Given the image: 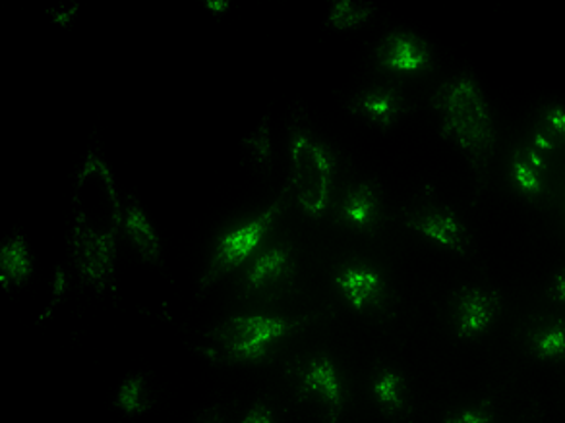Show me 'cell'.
<instances>
[{
	"label": "cell",
	"instance_id": "cell-16",
	"mask_svg": "<svg viewBox=\"0 0 565 423\" xmlns=\"http://www.w3.org/2000/svg\"><path fill=\"white\" fill-rule=\"evenodd\" d=\"M546 173L548 163L539 151L533 148H523L515 151L511 161V176L521 194L529 197H539L546 189Z\"/></svg>",
	"mask_w": 565,
	"mask_h": 423
},
{
	"label": "cell",
	"instance_id": "cell-9",
	"mask_svg": "<svg viewBox=\"0 0 565 423\" xmlns=\"http://www.w3.org/2000/svg\"><path fill=\"white\" fill-rule=\"evenodd\" d=\"M333 282L354 312H372L384 306L387 299V284L376 269L362 263H347L339 267Z\"/></svg>",
	"mask_w": 565,
	"mask_h": 423
},
{
	"label": "cell",
	"instance_id": "cell-15",
	"mask_svg": "<svg viewBox=\"0 0 565 423\" xmlns=\"http://www.w3.org/2000/svg\"><path fill=\"white\" fill-rule=\"evenodd\" d=\"M125 232L128 240L134 246V250L138 251L146 263L159 265L161 263V242H159L158 232L151 225L148 215L143 213L140 204L136 199H128L125 207V217H122Z\"/></svg>",
	"mask_w": 565,
	"mask_h": 423
},
{
	"label": "cell",
	"instance_id": "cell-8",
	"mask_svg": "<svg viewBox=\"0 0 565 423\" xmlns=\"http://www.w3.org/2000/svg\"><path fill=\"white\" fill-rule=\"evenodd\" d=\"M405 225L418 235L430 238L448 250L465 256L471 248V236L463 223L449 207L438 204H423L405 212Z\"/></svg>",
	"mask_w": 565,
	"mask_h": 423
},
{
	"label": "cell",
	"instance_id": "cell-3",
	"mask_svg": "<svg viewBox=\"0 0 565 423\" xmlns=\"http://www.w3.org/2000/svg\"><path fill=\"white\" fill-rule=\"evenodd\" d=\"M318 314L302 317L235 315L207 333L210 356L225 364H258L266 360L285 338L307 329Z\"/></svg>",
	"mask_w": 565,
	"mask_h": 423
},
{
	"label": "cell",
	"instance_id": "cell-20",
	"mask_svg": "<svg viewBox=\"0 0 565 423\" xmlns=\"http://www.w3.org/2000/svg\"><path fill=\"white\" fill-rule=\"evenodd\" d=\"M376 7L353 2V0H338L331 4L328 24L335 30H353L359 25L366 24L370 18L374 17Z\"/></svg>",
	"mask_w": 565,
	"mask_h": 423
},
{
	"label": "cell",
	"instance_id": "cell-1",
	"mask_svg": "<svg viewBox=\"0 0 565 423\" xmlns=\"http://www.w3.org/2000/svg\"><path fill=\"white\" fill-rule=\"evenodd\" d=\"M122 223L117 186L97 153H87L72 196V259L79 279L103 292L115 274L118 228Z\"/></svg>",
	"mask_w": 565,
	"mask_h": 423
},
{
	"label": "cell",
	"instance_id": "cell-23",
	"mask_svg": "<svg viewBox=\"0 0 565 423\" xmlns=\"http://www.w3.org/2000/svg\"><path fill=\"white\" fill-rule=\"evenodd\" d=\"M444 423H492V410L490 404L484 402L480 406L467 408L456 414H449Z\"/></svg>",
	"mask_w": 565,
	"mask_h": 423
},
{
	"label": "cell",
	"instance_id": "cell-11",
	"mask_svg": "<svg viewBox=\"0 0 565 423\" xmlns=\"http://www.w3.org/2000/svg\"><path fill=\"white\" fill-rule=\"evenodd\" d=\"M376 63L380 68L392 72H420L433 66V53L415 33L395 32L385 35L376 47Z\"/></svg>",
	"mask_w": 565,
	"mask_h": 423
},
{
	"label": "cell",
	"instance_id": "cell-28",
	"mask_svg": "<svg viewBox=\"0 0 565 423\" xmlns=\"http://www.w3.org/2000/svg\"><path fill=\"white\" fill-rule=\"evenodd\" d=\"M205 9L221 14V12H227L228 2H225V0H210V2H205Z\"/></svg>",
	"mask_w": 565,
	"mask_h": 423
},
{
	"label": "cell",
	"instance_id": "cell-18",
	"mask_svg": "<svg viewBox=\"0 0 565 423\" xmlns=\"http://www.w3.org/2000/svg\"><path fill=\"white\" fill-rule=\"evenodd\" d=\"M244 165L250 166L252 173L266 176L271 171V133H269V117H264L262 124L254 132L244 138L243 143Z\"/></svg>",
	"mask_w": 565,
	"mask_h": 423
},
{
	"label": "cell",
	"instance_id": "cell-22",
	"mask_svg": "<svg viewBox=\"0 0 565 423\" xmlns=\"http://www.w3.org/2000/svg\"><path fill=\"white\" fill-rule=\"evenodd\" d=\"M542 118H544V128H546L550 138L559 141V143H565V109L552 105V107L544 110Z\"/></svg>",
	"mask_w": 565,
	"mask_h": 423
},
{
	"label": "cell",
	"instance_id": "cell-21",
	"mask_svg": "<svg viewBox=\"0 0 565 423\" xmlns=\"http://www.w3.org/2000/svg\"><path fill=\"white\" fill-rule=\"evenodd\" d=\"M531 350L539 360H559L565 356V323H554L536 330L531 338Z\"/></svg>",
	"mask_w": 565,
	"mask_h": 423
},
{
	"label": "cell",
	"instance_id": "cell-7",
	"mask_svg": "<svg viewBox=\"0 0 565 423\" xmlns=\"http://www.w3.org/2000/svg\"><path fill=\"white\" fill-rule=\"evenodd\" d=\"M297 281V258L289 242L259 251L241 281L244 299L275 300L289 294Z\"/></svg>",
	"mask_w": 565,
	"mask_h": 423
},
{
	"label": "cell",
	"instance_id": "cell-27",
	"mask_svg": "<svg viewBox=\"0 0 565 423\" xmlns=\"http://www.w3.org/2000/svg\"><path fill=\"white\" fill-rule=\"evenodd\" d=\"M194 423H223V415H221L217 408H213L212 412H205V414Z\"/></svg>",
	"mask_w": 565,
	"mask_h": 423
},
{
	"label": "cell",
	"instance_id": "cell-5",
	"mask_svg": "<svg viewBox=\"0 0 565 423\" xmlns=\"http://www.w3.org/2000/svg\"><path fill=\"white\" fill-rule=\"evenodd\" d=\"M295 397L310 423H338L345 406V387L328 354H312L295 368Z\"/></svg>",
	"mask_w": 565,
	"mask_h": 423
},
{
	"label": "cell",
	"instance_id": "cell-10",
	"mask_svg": "<svg viewBox=\"0 0 565 423\" xmlns=\"http://www.w3.org/2000/svg\"><path fill=\"white\" fill-rule=\"evenodd\" d=\"M500 314V296L484 289H461L454 300L456 333L459 338H475L490 329Z\"/></svg>",
	"mask_w": 565,
	"mask_h": 423
},
{
	"label": "cell",
	"instance_id": "cell-19",
	"mask_svg": "<svg viewBox=\"0 0 565 423\" xmlns=\"http://www.w3.org/2000/svg\"><path fill=\"white\" fill-rule=\"evenodd\" d=\"M117 406L126 414L138 415L153 406V392L143 373L126 377L117 392Z\"/></svg>",
	"mask_w": 565,
	"mask_h": 423
},
{
	"label": "cell",
	"instance_id": "cell-12",
	"mask_svg": "<svg viewBox=\"0 0 565 423\" xmlns=\"http://www.w3.org/2000/svg\"><path fill=\"white\" fill-rule=\"evenodd\" d=\"M339 220L359 232H374L382 220V194L376 182L349 186L339 204Z\"/></svg>",
	"mask_w": 565,
	"mask_h": 423
},
{
	"label": "cell",
	"instance_id": "cell-4",
	"mask_svg": "<svg viewBox=\"0 0 565 423\" xmlns=\"http://www.w3.org/2000/svg\"><path fill=\"white\" fill-rule=\"evenodd\" d=\"M335 158L305 120L291 124V188L300 209L320 219L330 209Z\"/></svg>",
	"mask_w": 565,
	"mask_h": 423
},
{
	"label": "cell",
	"instance_id": "cell-13",
	"mask_svg": "<svg viewBox=\"0 0 565 423\" xmlns=\"http://www.w3.org/2000/svg\"><path fill=\"white\" fill-rule=\"evenodd\" d=\"M349 109L380 128H392L407 110V97L399 87L372 86L354 95Z\"/></svg>",
	"mask_w": 565,
	"mask_h": 423
},
{
	"label": "cell",
	"instance_id": "cell-25",
	"mask_svg": "<svg viewBox=\"0 0 565 423\" xmlns=\"http://www.w3.org/2000/svg\"><path fill=\"white\" fill-rule=\"evenodd\" d=\"M76 12H78L76 4H71V7H55V9L49 10V17L53 18L55 24L68 25Z\"/></svg>",
	"mask_w": 565,
	"mask_h": 423
},
{
	"label": "cell",
	"instance_id": "cell-2",
	"mask_svg": "<svg viewBox=\"0 0 565 423\" xmlns=\"http://www.w3.org/2000/svg\"><path fill=\"white\" fill-rule=\"evenodd\" d=\"M433 107L441 118V133L471 161L479 178H487L494 158L495 128L487 99L471 74H459L434 94Z\"/></svg>",
	"mask_w": 565,
	"mask_h": 423
},
{
	"label": "cell",
	"instance_id": "cell-24",
	"mask_svg": "<svg viewBox=\"0 0 565 423\" xmlns=\"http://www.w3.org/2000/svg\"><path fill=\"white\" fill-rule=\"evenodd\" d=\"M241 423H277V415L271 404H267L266 400H258L248 408Z\"/></svg>",
	"mask_w": 565,
	"mask_h": 423
},
{
	"label": "cell",
	"instance_id": "cell-26",
	"mask_svg": "<svg viewBox=\"0 0 565 423\" xmlns=\"http://www.w3.org/2000/svg\"><path fill=\"white\" fill-rule=\"evenodd\" d=\"M550 296L565 304V267L556 274V279L552 282V289H550Z\"/></svg>",
	"mask_w": 565,
	"mask_h": 423
},
{
	"label": "cell",
	"instance_id": "cell-17",
	"mask_svg": "<svg viewBox=\"0 0 565 423\" xmlns=\"http://www.w3.org/2000/svg\"><path fill=\"white\" fill-rule=\"evenodd\" d=\"M33 273V259L22 235L12 236L0 248V281L4 289L24 286Z\"/></svg>",
	"mask_w": 565,
	"mask_h": 423
},
{
	"label": "cell",
	"instance_id": "cell-14",
	"mask_svg": "<svg viewBox=\"0 0 565 423\" xmlns=\"http://www.w3.org/2000/svg\"><path fill=\"white\" fill-rule=\"evenodd\" d=\"M372 392L380 410L393 422H405L411 415V397L405 377L392 368H377Z\"/></svg>",
	"mask_w": 565,
	"mask_h": 423
},
{
	"label": "cell",
	"instance_id": "cell-6",
	"mask_svg": "<svg viewBox=\"0 0 565 423\" xmlns=\"http://www.w3.org/2000/svg\"><path fill=\"white\" fill-rule=\"evenodd\" d=\"M291 194V184H287L279 197L267 207L266 212L259 213L256 219L248 220L243 227L233 228V230H228V232L221 236L215 250H213L212 259L207 263V269L200 279V291H207L225 274L235 271V269L243 265L246 259L252 258V253L256 251L262 240L266 238L267 232L274 227L275 220L281 217L285 207L289 205Z\"/></svg>",
	"mask_w": 565,
	"mask_h": 423
}]
</instances>
